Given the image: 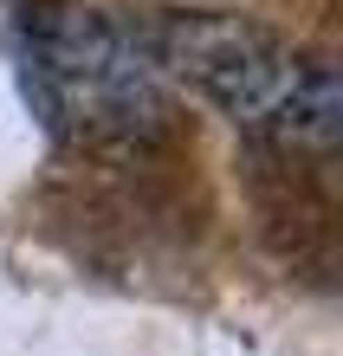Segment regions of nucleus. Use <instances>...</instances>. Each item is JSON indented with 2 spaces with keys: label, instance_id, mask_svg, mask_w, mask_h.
<instances>
[{
  "label": "nucleus",
  "instance_id": "2",
  "mask_svg": "<svg viewBox=\"0 0 343 356\" xmlns=\"http://www.w3.org/2000/svg\"><path fill=\"white\" fill-rule=\"evenodd\" d=\"M19 72L39 117L72 143H149L168 130V78L136 26L78 0L19 7Z\"/></svg>",
  "mask_w": 343,
  "mask_h": 356
},
{
  "label": "nucleus",
  "instance_id": "1",
  "mask_svg": "<svg viewBox=\"0 0 343 356\" xmlns=\"http://www.w3.org/2000/svg\"><path fill=\"white\" fill-rule=\"evenodd\" d=\"M162 78L207 97L240 130L278 143V149L324 156L343 136V85L337 65L292 39L266 33L240 13H156L143 26Z\"/></svg>",
  "mask_w": 343,
  "mask_h": 356
}]
</instances>
